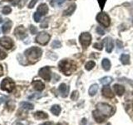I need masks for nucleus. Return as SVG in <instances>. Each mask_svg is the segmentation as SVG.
<instances>
[{
	"label": "nucleus",
	"mask_w": 133,
	"mask_h": 125,
	"mask_svg": "<svg viewBox=\"0 0 133 125\" xmlns=\"http://www.w3.org/2000/svg\"><path fill=\"white\" fill-rule=\"evenodd\" d=\"M42 53H43V51L40 48L32 47L25 51V56L29 62L32 63V64H34L41 58Z\"/></svg>",
	"instance_id": "nucleus-1"
},
{
	"label": "nucleus",
	"mask_w": 133,
	"mask_h": 125,
	"mask_svg": "<svg viewBox=\"0 0 133 125\" xmlns=\"http://www.w3.org/2000/svg\"><path fill=\"white\" fill-rule=\"evenodd\" d=\"M58 66H59L60 71L63 73L65 75H71L77 68L76 64L72 60H68V59L62 60L59 63Z\"/></svg>",
	"instance_id": "nucleus-2"
},
{
	"label": "nucleus",
	"mask_w": 133,
	"mask_h": 125,
	"mask_svg": "<svg viewBox=\"0 0 133 125\" xmlns=\"http://www.w3.org/2000/svg\"><path fill=\"white\" fill-rule=\"evenodd\" d=\"M97 109L100 111L103 115H105L106 117H111L113 115L115 112V108L113 107H111V105L105 103H98L97 104Z\"/></svg>",
	"instance_id": "nucleus-3"
},
{
	"label": "nucleus",
	"mask_w": 133,
	"mask_h": 125,
	"mask_svg": "<svg viewBox=\"0 0 133 125\" xmlns=\"http://www.w3.org/2000/svg\"><path fill=\"white\" fill-rule=\"evenodd\" d=\"M0 88H1L2 90L7 91L8 93H12L15 88V83L11 78H6L2 81L1 84H0Z\"/></svg>",
	"instance_id": "nucleus-4"
},
{
	"label": "nucleus",
	"mask_w": 133,
	"mask_h": 125,
	"mask_svg": "<svg viewBox=\"0 0 133 125\" xmlns=\"http://www.w3.org/2000/svg\"><path fill=\"white\" fill-rule=\"evenodd\" d=\"M79 39H80V43L83 48H87L91 43V36L89 33H87V32L82 33L80 35Z\"/></svg>",
	"instance_id": "nucleus-5"
},
{
	"label": "nucleus",
	"mask_w": 133,
	"mask_h": 125,
	"mask_svg": "<svg viewBox=\"0 0 133 125\" xmlns=\"http://www.w3.org/2000/svg\"><path fill=\"white\" fill-rule=\"evenodd\" d=\"M97 18V22L100 24H102L103 27H108L110 25V23H111L110 18L106 12H101V14H98L97 15V18Z\"/></svg>",
	"instance_id": "nucleus-6"
},
{
	"label": "nucleus",
	"mask_w": 133,
	"mask_h": 125,
	"mask_svg": "<svg viewBox=\"0 0 133 125\" xmlns=\"http://www.w3.org/2000/svg\"><path fill=\"white\" fill-rule=\"evenodd\" d=\"M36 42L41 45H46L50 40V35L46 32H41L36 37Z\"/></svg>",
	"instance_id": "nucleus-7"
},
{
	"label": "nucleus",
	"mask_w": 133,
	"mask_h": 125,
	"mask_svg": "<svg viewBox=\"0 0 133 125\" xmlns=\"http://www.w3.org/2000/svg\"><path fill=\"white\" fill-rule=\"evenodd\" d=\"M14 35L18 38V39L23 40L25 38H27V32H26V29L23 26H18L15 28L14 30Z\"/></svg>",
	"instance_id": "nucleus-8"
},
{
	"label": "nucleus",
	"mask_w": 133,
	"mask_h": 125,
	"mask_svg": "<svg viewBox=\"0 0 133 125\" xmlns=\"http://www.w3.org/2000/svg\"><path fill=\"white\" fill-rule=\"evenodd\" d=\"M39 76L46 81H50L51 79V70L49 67H44L39 70Z\"/></svg>",
	"instance_id": "nucleus-9"
},
{
	"label": "nucleus",
	"mask_w": 133,
	"mask_h": 125,
	"mask_svg": "<svg viewBox=\"0 0 133 125\" xmlns=\"http://www.w3.org/2000/svg\"><path fill=\"white\" fill-rule=\"evenodd\" d=\"M0 45L6 49H11L14 46L12 39L8 37H3L0 39Z\"/></svg>",
	"instance_id": "nucleus-10"
},
{
	"label": "nucleus",
	"mask_w": 133,
	"mask_h": 125,
	"mask_svg": "<svg viewBox=\"0 0 133 125\" xmlns=\"http://www.w3.org/2000/svg\"><path fill=\"white\" fill-rule=\"evenodd\" d=\"M93 118L98 123H101L105 122L107 117L105 115H103L101 112L97 109V110L93 111Z\"/></svg>",
	"instance_id": "nucleus-11"
},
{
	"label": "nucleus",
	"mask_w": 133,
	"mask_h": 125,
	"mask_svg": "<svg viewBox=\"0 0 133 125\" xmlns=\"http://www.w3.org/2000/svg\"><path fill=\"white\" fill-rule=\"evenodd\" d=\"M102 95L105 98H114V93H112V91H111V89H110V88L107 87V86L103 87V89L102 90Z\"/></svg>",
	"instance_id": "nucleus-12"
},
{
	"label": "nucleus",
	"mask_w": 133,
	"mask_h": 125,
	"mask_svg": "<svg viewBox=\"0 0 133 125\" xmlns=\"http://www.w3.org/2000/svg\"><path fill=\"white\" fill-rule=\"evenodd\" d=\"M59 92L62 97L66 98L69 93V87L66 84H65V83H62L59 86Z\"/></svg>",
	"instance_id": "nucleus-13"
},
{
	"label": "nucleus",
	"mask_w": 133,
	"mask_h": 125,
	"mask_svg": "<svg viewBox=\"0 0 133 125\" xmlns=\"http://www.w3.org/2000/svg\"><path fill=\"white\" fill-rule=\"evenodd\" d=\"M104 43L106 44V48H107V53H111V51L113 50L114 45H113V41L111 39V38H106L104 39Z\"/></svg>",
	"instance_id": "nucleus-14"
},
{
	"label": "nucleus",
	"mask_w": 133,
	"mask_h": 125,
	"mask_svg": "<svg viewBox=\"0 0 133 125\" xmlns=\"http://www.w3.org/2000/svg\"><path fill=\"white\" fill-rule=\"evenodd\" d=\"M32 84L33 86V89H34L35 90H37V91H43L44 89V88H45L44 83L42 81H40V80L33 81L32 83Z\"/></svg>",
	"instance_id": "nucleus-15"
},
{
	"label": "nucleus",
	"mask_w": 133,
	"mask_h": 125,
	"mask_svg": "<svg viewBox=\"0 0 133 125\" xmlns=\"http://www.w3.org/2000/svg\"><path fill=\"white\" fill-rule=\"evenodd\" d=\"M41 16H44L48 14V7L46 3H42L39 5V7L37 8V11Z\"/></svg>",
	"instance_id": "nucleus-16"
},
{
	"label": "nucleus",
	"mask_w": 133,
	"mask_h": 125,
	"mask_svg": "<svg viewBox=\"0 0 133 125\" xmlns=\"http://www.w3.org/2000/svg\"><path fill=\"white\" fill-rule=\"evenodd\" d=\"M113 89L115 93L117 94L118 96H122L123 95V93H125V88L122 85H120V84H115L113 86Z\"/></svg>",
	"instance_id": "nucleus-17"
},
{
	"label": "nucleus",
	"mask_w": 133,
	"mask_h": 125,
	"mask_svg": "<svg viewBox=\"0 0 133 125\" xmlns=\"http://www.w3.org/2000/svg\"><path fill=\"white\" fill-rule=\"evenodd\" d=\"M12 28V21L9 20V19H7L6 23L3 24V26L2 28L3 29V33H7L10 31V29Z\"/></svg>",
	"instance_id": "nucleus-18"
},
{
	"label": "nucleus",
	"mask_w": 133,
	"mask_h": 125,
	"mask_svg": "<svg viewBox=\"0 0 133 125\" xmlns=\"http://www.w3.org/2000/svg\"><path fill=\"white\" fill-rule=\"evenodd\" d=\"M34 118L37 119H46L48 118V115L46 114L44 112H42V111H38V112H36L34 114Z\"/></svg>",
	"instance_id": "nucleus-19"
},
{
	"label": "nucleus",
	"mask_w": 133,
	"mask_h": 125,
	"mask_svg": "<svg viewBox=\"0 0 133 125\" xmlns=\"http://www.w3.org/2000/svg\"><path fill=\"white\" fill-rule=\"evenodd\" d=\"M76 9V4H72L71 6H69L63 12L64 16H70L73 14V12Z\"/></svg>",
	"instance_id": "nucleus-20"
},
{
	"label": "nucleus",
	"mask_w": 133,
	"mask_h": 125,
	"mask_svg": "<svg viewBox=\"0 0 133 125\" xmlns=\"http://www.w3.org/2000/svg\"><path fill=\"white\" fill-rule=\"evenodd\" d=\"M102 66L104 70L106 71H108L110 70L111 68V62L109 59H107V58H104V59L102 60Z\"/></svg>",
	"instance_id": "nucleus-21"
},
{
	"label": "nucleus",
	"mask_w": 133,
	"mask_h": 125,
	"mask_svg": "<svg viewBox=\"0 0 133 125\" xmlns=\"http://www.w3.org/2000/svg\"><path fill=\"white\" fill-rule=\"evenodd\" d=\"M20 107L23 108V109L26 110H32L33 109V105L32 103H28V102H22L20 103Z\"/></svg>",
	"instance_id": "nucleus-22"
},
{
	"label": "nucleus",
	"mask_w": 133,
	"mask_h": 125,
	"mask_svg": "<svg viewBox=\"0 0 133 125\" xmlns=\"http://www.w3.org/2000/svg\"><path fill=\"white\" fill-rule=\"evenodd\" d=\"M97 91H98V85L97 84H92L89 88L88 93L90 96H94L96 93H97Z\"/></svg>",
	"instance_id": "nucleus-23"
},
{
	"label": "nucleus",
	"mask_w": 133,
	"mask_h": 125,
	"mask_svg": "<svg viewBox=\"0 0 133 125\" xmlns=\"http://www.w3.org/2000/svg\"><path fill=\"white\" fill-rule=\"evenodd\" d=\"M120 59H121V62L123 64H128L129 63H130V56L128 55V54H122L121 55V58H120Z\"/></svg>",
	"instance_id": "nucleus-24"
},
{
	"label": "nucleus",
	"mask_w": 133,
	"mask_h": 125,
	"mask_svg": "<svg viewBox=\"0 0 133 125\" xmlns=\"http://www.w3.org/2000/svg\"><path fill=\"white\" fill-rule=\"evenodd\" d=\"M51 112L54 115L58 116L60 114V112H61V107L59 105H53L51 108Z\"/></svg>",
	"instance_id": "nucleus-25"
},
{
	"label": "nucleus",
	"mask_w": 133,
	"mask_h": 125,
	"mask_svg": "<svg viewBox=\"0 0 133 125\" xmlns=\"http://www.w3.org/2000/svg\"><path fill=\"white\" fill-rule=\"evenodd\" d=\"M112 78L111 77H108V76H106L102 78H101V80H100V82H101L102 84H104V85H107V84H109V83H111L112 82Z\"/></svg>",
	"instance_id": "nucleus-26"
},
{
	"label": "nucleus",
	"mask_w": 133,
	"mask_h": 125,
	"mask_svg": "<svg viewBox=\"0 0 133 125\" xmlns=\"http://www.w3.org/2000/svg\"><path fill=\"white\" fill-rule=\"evenodd\" d=\"M95 65H96V64H95V62H93V61H89L87 64H86V66H85V68H86V69L87 70H91L94 67H95Z\"/></svg>",
	"instance_id": "nucleus-27"
},
{
	"label": "nucleus",
	"mask_w": 133,
	"mask_h": 125,
	"mask_svg": "<svg viewBox=\"0 0 133 125\" xmlns=\"http://www.w3.org/2000/svg\"><path fill=\"white\" fill-rule=\"evenodd\" d=\"M65 1L66 0H52V1L51 2V3L53 6H61Z\"/></svg>",
	"instance_id": "nucleus-28"
},
{
	"label": "nucleus",
	"mask_w": 133,
	"mask_h": 125,
	"mask_svg": "<svg viewBox=\"0 0 133 125\" xmlns=\"http://www.w3.org/2000/svg\"><path fill=\"white\" fill-rule=\"evenodd\" d=\"M62 46V43H61V42L60 41H58V40H55V41H53L52 42V47L53 48H59L60 47Z\"/></svg>",
	"instance_id": "nucleus-29"
},
{
	"label": "nucleus",
	"mask_w": 133,
	"mask_h": 125,
	"mask_svg": "<svg viewBox=\"0 0 133 125\" xmlns=\"http://www.w3.org/2000/svg\"><path fill=\"white\" fill-rule=\"evenodd\" d=\"M3 14H9L10 12H12V8L8 6H5L3 8Z\"/></svg>",
	"instance_id": "nucleus-30"
},
{
	"label": "nucleus",
	"mask_w": 133,
	"mask_h": 125,
	"mask_svg": "<svg viewBox=\"0 0 133 125\" xmlns=\"http://www.w3.org/2000/svg\"><path fill=\"white\" fill-rule=\"evenodd\" d=\"M33 18H34V20H35V22H37V23H38L39 21L41 20V15L38 14L37 12H36L34 14H33Z\"/></svg>",
	"instance_id": "nucleus-31"
},
{
	"label": "nucleus",
	"mask_w": 133,
	"mask_h": 125,
	"mask_svg": "<svg viewBox=\"0 0 133 125\" xmlns=\"http://www.w3.org/2000/svg\"><path fill=\"white\" fill-rule=\"evenodd\" d=\"M37 0H31V2L29 3V4H28V8H32L33 7L35 6V4L37 3Z\"/></svg>",
	"instance_id": "nucleus-32"
},
{
	"label": "nucleus",
	"mask_w": 133,
	"mask_h": 125,
	"mask_svg": "<svg viewBox=\"0 0 133 125\" xmlns=\"http://www.w3.org/2000/svg\"><path fill=\"white\" fill-rule=\"evenodd\" d=\"M30 32L32 34H35V33H37V29L35 26H32V25H31L30 26Z\"/></svg>",
	"instance_id": "nucleus-33"
},
{
	"label": "nucleus",
	"mask_w": 133,
	"mask_h": 125,
	"mask_svg": "<svg viewBox=\"0 0 133 125\" xmlns=\"http://www.w3.org/2000/svg\"><path fill=\"white\" fill-rule=\"evenodd\" d=\"M97 33H98V34H100V35H104V34H105V32H104L103 29H102L101 27H97Z\"/></svg>",
	"instance_id": "nucleus-34"
},
{
	"label": "nucleus",
	"mask_w": 133,
	"mask_h": 125,
	"mask_svg": "<svg viewBox=\"0 0 133 125\" xmlns=\"http://www.w3.org/2000/svg\"><path fill=\"white\" fill-rule=\"evenodd\" d=\"M7 57V53L0 49V59H4Z\"/></svg>",
	"instance_id": "nucleus-35"
},
{
	"label": "nucleus",
	"mask_w": 133,
	"mask_h": 125,
	"mask_svg": "<svg viewBox=\"0 0 133 125\" xmlns=\"http://www.w3.org/2000/svg\"><path fill=\"white\" fill-rule=\"evenodd\" d=\"M93 47L97 49H99V50H102V43H94Z\"/></svg>",
	"instance_id": "nucleus-36"
},
{
	"label": "nucleus",
	"mask_w": 133,
	"mask_h": 125,
	"mask_svg": "<svg viewBox=\"0 0 133 125\" xmlns=\"http://www.w3.org/2000/svg\"><path fill=\"white\" fill-rule=\"evenodd\" d=\"M74 97H75V99H77V98H78V92L77 91H76V92H73V93H72V99H74Z\"/></svg>",
	"instance_id": "nucleus-37"
},
{
	"label": "nucleus",
	"mask_w": 133,
	"mask_h": 125,
	"mask_svg": "<svg viewBox=\"0 0 133 125\" xmlns=\"http://www.w3.org/2000/svg\"><path fill=\"white\" fill-rule=\"evenodd\" d=\"M41 27L42 28H47L48 27V19L47 18L44 19V22H43V23H42Z\"/></svg>",
	"instance_id": "nucleus-38"
},
{
	"label": "nucleus",
	"mask_w": 133,
	"mask_h": 125,
	"mask_svg": "<svg viewBox=\"0 0 133 125\" xmlns=\"http://www.w3.org/2000/svg\"><path fill=\"white\" fill-rule=\"evenodd\" d=\"M3 74V68L2 65L0 64V76H2Z\"/></svg>",
	"instance_id": "nucleus-39"
},
{
	"label": "nucleus",
	"mask_w": 133,
	"mask_h": 125,
	"mask_svg": "<svg viewBox=\"0 0 133 125\" xmlns=\"http://www.w3.org/2000/svg\"><path fill=\"white\" fill-rule=\"evenodd\" d=\"M86 123H87V120H86V118H83V119H82V122H81V125H86Z\"/></svg>",
	"instance_id": "nucleus-40"
},
{
	"label": "nucleus",
	"mask_w": 133,
	"mask_h": 125,
	"mask_svg": "<svg viewBox=\"0 0 133 125\" xmlns=\"http://www.w3.org/2000/svg\"><path fill=\"white\" fill-rule=\"evenodd\" d=\"M41 125H53V123H51V122H47V123H44L41 124Z\"/></svg>",
	"instance_id": "nucleus-41"
},
{
	"label": "nucleus",
	"mask_w": 133,
	"mask_h": 125,
	"mask_svg": "<svg viewBox=\"0 0 133 125\" xmlns=\"http://www.w3.org/2000/svg\"><path fill=\"white\" fill-rule=\"evenodd\" d=\"M116 43H117L118 46H119L118 48H122V43H120V41H116Z\"/></svg>",
	"instance_id": "nucleus-42"
},
{
	"label": "nucleus",
	"mask_w": 133,
	"mask_h": 125,
	"mask_svg": "<svg viewBox=\"0 0 133 125\" xmlns=\"http://www.w3.org/2000/svg\"><path fill=\"white\" fill-rule=\"evenodd\" d=\"M19 1H20V0H15L14 2H12V4H14V5H16V4L18 3Z\"/></svg>",
	"instance_id": "nucleus-43"
},
{
	"label": "nucleus",
	"mask_w": 133,
	"mask_h": 125,
	"mask_svg": "<svg viewBox=\"0 0 133 125\" xmlns=\"http://www.w3.org/2000/svg\"><path fill=\"white\" fill-rule=\"evenodd\" d=\"M14 125H23V124H22V123H16Z\"/></svg>",
	"instance_id": "nucleus-44"
},
{
	"label": "nucleus",
	"mask_w": 133,
	"mask_h": 125,
	"mask_svg": "<svg viewBox=\"0 0 133 125\" xmlns=\"http://www.w3.org/2000/svg\"><path fill=\"white\" fill-rule=\"evenodd\" d=\"M3 22V18H2V17H0V23H1Z\"/></svg>",
	"instance_id": "nucleus-45"
}]
</instances>
